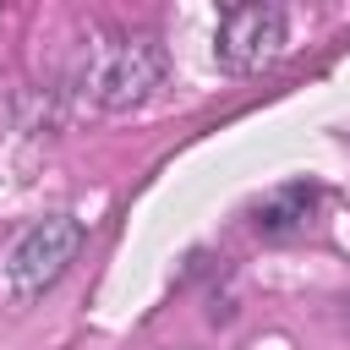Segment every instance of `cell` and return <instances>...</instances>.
I'll list each match as a JSON object with an SVG mask.
<instances>
[{
  "mask_svg": "<svg viewBox=\"0 0 350 350\" xmlns=\"http://www.w3.org/2000/svg\"><path fill=\"white\" fill-rule=\"evenodd\" d=\"M164 71L170 60L153 38H104L88 55V93L98 109L126 115V109H142L164 88Z\"/></svg>",
  "mask_w": 350,
  "mask_h": 350,
  "instance_id": "6da1fadb",
  "label": "cell"
},
{
  "mask_svg": "<svg viewBox=\"0 0 350 350\" xmlns=\"http://www.w3.org/2000/svg\"><path fill=\"white\" fill-rule=\"evenodd\" d=\"M77 252H82V219L49 213V219H38L16 235V246L5 252V279L22 301H33L77 262Z\"/></svg>",
  "mask_w": 350,
  "mask_h": 350,
  "instance_id": "7a4b0ae2",
  "label": "cell"
},
{
  "mask_svg": "<svg viewBox=\"0 0 350 350\" xmlns=\"http://www.w3.org/2000/svg\"><path fill=\"white\" fill-rule=\"evenodd\" d=\"M284 49V11L246 0V5H224L219 27H213V60L230 77H257L262 66H273Z\"/></svg>",
  "mask_w": 350,
  "mask_h": 350,
  "instance_id": "3957f363",
  "label": "cell"
},
{
  "mask_svg": "<svg viewBox=\"0 0 350 350\" xmlns=\"http://www.w3.org/2000/svg\"><path fill=\"white\" fill-rule=\"evenodd\" d=\"M312 208H317V191H312L306 180L279 186L273 197L257 202V230H262V235H295V230L312 224Z\"/></svg>",
  "mask_w": 350,
  "mask_h": 350,
  "instance_id": "277c9868",
  "label": "cell"
}]
</instances>
